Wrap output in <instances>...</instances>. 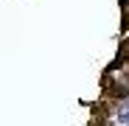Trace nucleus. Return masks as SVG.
<instances>
[{"label": "nucleus", "instance_id": "1", "mask_svg": "<svg viewBox=\"0 0 129 126\" xmlns=\"http://www.w3.org/2000/svg\"><path fill=\"white\" fill-rule=\"evenodd\" d=\"M123 70H126V84H129V62H123Z\"/></svg>", "mask_w": 129, "mask_h": 126}]
</instances>
